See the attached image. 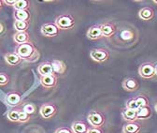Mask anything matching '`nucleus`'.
<instances>
[{"label":"nucleus","mask_w":157,"mask_h":133,"mask_svg":"<svg viewBox=\"0 0 157 133\" xmlns=\"http://www.w3.org/2000/svg\"><path fill=\"white\" fill-rule=\"evenodd\" d=\"M14 53L26 62H35L39 58V52L31 41L18 45Z\"/></svg>","instance_id":"1"},{"label":"nucleus","mask_w":157,"mask_h":133,"mask_svg":"<svg viewBox=\"0 0 157 133\" xmlns=\"http://www.w3.org/2000/svg\"><path fill=\"white\" fill-rule=\"evenodd\" d=\"M139 74L144 80H152L157 75V68L155 63L145 62L139 68Z\"/></svg>","instance_id":"2"},{"label":"nucleus","mask_w":157,"mask_h":133,"mask_svg":"<svg viewBox=\"0 0 157 133\" xmlns=\"http://www.w3.org/2000/svg\"><path fill=\"white\" fill-rule=\"evenodd\" d=\"M76 24L75 19L72 15L67 14V13H64L59 15L56 19L54 25L60 29V30H69L72 29L74 27Z\"/></svg>","instance_id":"3"},{"label":"nucleus","mask_w":157,"mask_h":133,"mask_svg":"<svg viewBox=\"0 0 157 133\" xmlns=\"http://www.w3.org/2000/svg\"><path fill=\"white\" fill-rule=\"evenodd\" d=\"M87 120L91 127H102L105 125L106 117L101 111L93 110L88 115Z\"/></svg>","instance_id":"4"},{"label":"nucleus","mask_w":157,"mask_h":133,"mask_svg":"<svg viewBox=\"0 0 157 133\" xmlns=\"http://www.w3.org/2000/svg\"><path fill=\"white\" fill-rule=\"evenodd\" d=\"M90 57L97 63H104L109 59V52L104 48L93 49L90 52Z\"/></svg>","instance_id":"5"},{"label":"nucleus","mask_w":157,"mask_h":133,"mask_svg":"<svg viewBox=\"0 0 157 133\" xmlns=\"http://www.w3.org/2000/svg\"><path fill=\"white\" fill-rule=\"evenodd\" d=\"M57 112V106L53 103H45L40 107L39 115L44 119L52 118Z\"/></svg>","instance_id":"6"},{"label":"nucleus","mask_w":157,"mask_h":133,"mask_svg":"<svg viewBox=\"0 0 157 133\" xmlns=\"http://www.w3.org/2000/svg\"><path fill=\"white\" fill-rule=\"evenodd\" d=\"M40 32L44 37H52L60 34V29L54 25V23H47L41 26Z\"/></svg>","instance_id":"7"},{"label":"nucleus","mask_w":157,"mask_h":133,"mask_svg":"<svg viewBox=\"0 0 157 133\" xmlns=\"http://www.w3.org/2000/svg\"><path fill=\"white\" fill-rule=\"evenodd\" d=\"M5 100H6L8 105L15 107V106H18L23 102V97H22L21 93H19L17 91H11V92L7 94Z\"/></svg>","instance_id":"8"},{"label":"nucleus","mask_w":157,"mask_h":133,"mask_svg":"<svg viewBox=\"0 0 157 133\" xmlns=\"http://www.w3.org/2000/svg\"><path fill=\"white\" fill-rule=\"evenodd\" d=\"M40 84L47 89H52L54 88L57 85V76L55 74L52 75H46V76H41L40 77Z\"/></svg>","instance_id":"9"},{"label":"nucleus","mask_w":157,"mask_h":133,"mask_svg":"<svg viewBox=\"0 0 157 133\" xmlns=\"http://www.w3.org/2000/svg\"><path fill=\"white\" fill-rule=\"evenodd\" d=\"M99 28L101 31L102 37H111L115 35L117 31V27L112 23H104L99 25Z\"/></svg>","instance_id":"10"},{"label":"nucleus","mask_w":157,"mask_h":133,"mask_svg":"<svg viewBox=\"0 0 157 133\" xmlns=\"http://www.w3.org/2000/svg\"><path fill=\"white\" fill-rule=\"evenodd\" d=\"M123 88L127 92H135L140 88V83L136 78H125L122 83Z\"/></svg>","instance_id":"11"},{"label":"nucleus","mask_w":157,"mask_h":133,"mask_svg":"<svg viewBox=\"0 0 157 133\" xmlns=\"http://www.w3.org/2000/svg\"><path fill=\"white\" fill-rule=\"evenodd\" d=\"M141 125L137 121L133 122H127L123 127V133H140L141 131Z\"/></svg>","instance_id":"12"},{"label":"nucleus","mask_w":157,"mask_h":133,"mask_svg":"<svg viewBox=\"0 0 157 133\" xmlns=\"http://www.w3.org/2000/svg\"><path fill=\"white\" fill-rule=\"evenodd\" d=\"M5 61L10 67H16L21 65L23 59L16 53H8L5 54Z\"/></svg>","instance_id":"13"},{"label":"nucleus","mask_w":157,"mask_h":133,"mask_svg":"<svg viewBox=\"0 0 157 133\" xmlns=\"http://www.w3.org/2000/svg\"><path fill=\"white\" fill-rule=\"evenodd\" d=\"M155 16V11L152 8L144 7L139 12V17L143 21H151Z\"/></svg>","instance_id":"14"},{"label":"nucleus","mask_w":157,"mask_h":133,"mask_svg":"<svg viewBox=\"0 0 157 133\" xmlns=\"http://www.w3.org/2000/svg\"><path fill=\"white\" fill-rule=\"evenodd\" d=\"M151 116V109L150 106L140 107L136 110V120H146Z\"/></svg>","instance_id":"15"},{"label":"nucleus","mask_w":157,"mask_h":133,"mask_svg":"<svg viewBox=\"0 0 157 133\" xmlns=\"http://www.w3.org/2000/svg\"><path fill=\"white\" fill-rule=\"evenodd\" d=\"M89 127V125L83 121H75L71 125V130L73 133H86Z\"/></svg>","instance_id":"16"},{"label":"nucleus","mask_w":157,"mask_h":133,"mask_svg":"<svg viewBox=\"0 0 157 133\" xmlns=\"http://www.w3.org/2000/svg\"><path fill=\"white\" fill-rule=\"evenodd\" d=\"M13 40L18 45H20V44L30 42L31 37L27 32H16L15 35L13 36Z\"/></svg>","instance_id":"17"},{"label":"nucleus","mask_w":157,"mask_h":133,"mask_svg":"<svg viewBox=\"0 0 157 133\" xmlns=\"http://www.w3.org/2000/svg\"><path fill=\"white\" fill-rule=\"evenodd\" d=\"M52 64V70H53V73L56 75V74H64L67 70V65L61 61V60H57V59H54L52 60V62H51Z\"/></svg>","instance_id":"18"},{"label":"nucleus","mask_w":157,"mask_h":133,"mask_svg":"<svg viewBox=\"0 0 157 133\" xmlns=\"http://www.w3.org/2000/svg\"><path fill=\"white\" fill-rule=\"evenodd\" d=\"M37 72L40 74L41 76H46V75H52L54 74L53 70H52V67L51 62L46 61V62H42L41 64H39L37 67Z\"/></svg>","instance_id":"19"},{"label":"nucleus","mask_w":157,"mask_h":133,"mask_svg":"<svg viewBox=\"0 0 157 133\" xmlns=\"http://www.w3.org/2000/svg\"><path fill=\"white\" fill-rule=\"evenodd\" d=\"M136 37L135 31L131 28H124L120 32L119 39L122 41L127 42V41H132Z\"/></svg>","instance_id":"20"},{"label":"nucleus","mask_w":157,"mask_h":133,"mask_svg":"<svg viewBox=\"0 0 157 133\" xmlns=\"http://www.w3.org/2000/svg\"><path fill=\"white\" fill-rule=\"evenodd\" d=\"M13 17L15 19V21H23V22H29L31 14L29 10H15L13 13Z\"/></svg>","instance_id":"21"},{"label":"nucleus","mask_w":157,"mask_h":133,"mask_svg":"<svg viewBox=\"0 0 157 133\" xmlns=\"http://www.w3.org/2000/svg\"><path fill=\"white\" fill-rule=\"evenodd\" d=\"M87 37L92 41L99 40L102 37L101 31L99 28V25H92L88 30H87Z\"/></svg>","instance_id":"22"},{"label":"nucleus","mask_w":157,"mask_h":133,"mask_svg":"<svg viewBox=\"0 0 157 133\" xmlns=\"http://www.w3.org/2000/svg\"><path fill=\"white\" fill-rule=\"evenodd\" d=\"M122 116L124 120L127 122L136 121V110H131V109L125 108L122 111Z\"/></svg>","instance_id":"23"},{"label":"nucleus","mask_w":157,"mask_h":133,"mask_svg":"<svg viewBox=\"0 0 157 133\" xmlns=\"http://www.w3.org/2000/svg\"><path fill=\"white\" fill-rule=\"evenodd\" d=\"M29 22H23V21H15L14 22V29L17 32H26L29 28Z\"/></svg>","instance_id":"24"},{"label":"nucleus","mask_w":157,"mask_h":133,"mask_svg":"<svg viewBox=\"0 0 157 133\" xmlns=\"http://www.w3.org/2000/svg\"><path fill=\"white\" fill-rule=\"evenodd\" d=\"M15 10H29L30 9V2L27 0H17L14 5Z\"/></svg>","instance_id":"25"},{"label":"nucleus","mask_w":157,"mask_h":133,"mask_svg":"<svg viewBox=\"0 0 157 133\" xmlns=\"http://www.w3.org/2000/svg\"><path fill=\"white\" fill-rule=\"evenodd\" d=\"M136 105L139 108L140 107H144V106H150V102L149 100L146 96L144 95H140V96H136V98H134Z\"/></svg>","instance_id":"26"},{"label":"nucleus","mask_w":157,"mask_h":133,"mask_svg":"<svg viewBox=\"0 0 157 133\" xmlns=\"http://www.w3.org/2000/svg\"><path fill=\"white\" fill-rule=\"evenodd\" d=\"M19 111H20L19 109H12V110L9 111L7 113L8 119L11 122L19 123Z\"/></svg>","instance_id":"27"},{"label":"nucleus","mask_w":157,"mask_h":133,"mask_svg":"<svg viewBox=\"0 0 157 133\" xmlns=\"http://www.w3.org/2000/svg\"><path fill=\"white\" fill-rule=\"evenodd\" d=\"M25 112L28 113L29 115H32L36 112V105L32 102H27V103H25L23 104V109H22Z\"/></svg>","instance_id":"28"},{"label":"nucleus","mask_w":157,"mask_h":133,"mask_svg":"<svg viewBox=\"0 0 157 133\" xmlns=\"http://www.w3.org/2000/svg\"><path fill=\"white\" fill-rule=\"evenodd\" d=\"M31 118V115L25 112L23 110H20L19 111V123H27Z\"/></svg>","instance_id":"29"},{"label":"nucleus","mask_w":157,"mask_h":133,"mask_svg":"<svg viewBox=\"0 0 157 133\" xmlns=\"http://www.w3.org/2000/svg\"><path fill=\"white\" fill-rule=\"evenodd\" d=\"M10 83V76L7 73L0 72V86H5Z\"/></svg>","instance_id":"30"},{"label":"nucleus","mask_w":157,"mask_h":133,"mask_svg":"<svg viewBox=\"0 0 157 133\" xmlns=\"http://www.w3.org/2000/svg\"><path fill=\"white\" fill-rule=\"evenodd\" d=\"M126 108L131 109V110H137V109H139V107H137V105H136V101H135L134 99H130V100H127V102H126Z\"/></svg>","instance_id":"31"},{"label":"nucleus","mask_w":157,"mask_h":133,"mask_svg":"<svg viewBox=\"0 0 157 133\" xmlns=\"http://www.w3.org/2000/svg\"><path fill=\"white\" fill-rule=\"evenodd\" d=\"M54 133H73V131L69 127H59L54 131Z\"/></svg>","instance_id":"32"},{"label":"nucleus","mask_w":157,"mask_h":133,"mask_svg":"<svg viewBox=\"0 0 157 133\" xmlns=\"http://www.w3.org/2000/svg\"><path fill=\"white\" fill-rule=\"evenodd\" d=\"M86 133H104V130L101 127H89Z\"/></svg>","instance_id":"33"},{"label":"nucleus","mask_w":157,"mask_h":133,"mask_svg":"<svg viewBox=\"0 0 157 133\" xmlns=\"http://www.w3.org/2000/svg\"><path fill=\"white\" fill-rule=\"evenodd\" d=\"M16 1H17V0H4V3H5V5L14 7V5H15Z\"/></svg>","instance_id":"34"},{"label":"nucleus","mask_w":157,"mask_h":133,"mask_svg":"<svg viewBox=\"0 0 157 133\" xmlns=\"http://www.w3.org/2000/svg\"><path fill=\"white\" fill-rule=\"evenodd\" d=\"M4 31H5V26L2 23H0V35L4 33Z\"/></svg>","instance_id":"35"},{"label":"nucleus","mask_w":157,"mask_h":133,"mask_svg":"<svg viewBox=\"0 0 157 133\" xmlns=\"http://www.w3.org/2000/svg\"><path fill=\"white\" fill-rule=\"evenodd\" d=\"M4 6H5V3H4V0H0V10H2Z\"/></svg>","instance_id":"36"}]
</instances>
